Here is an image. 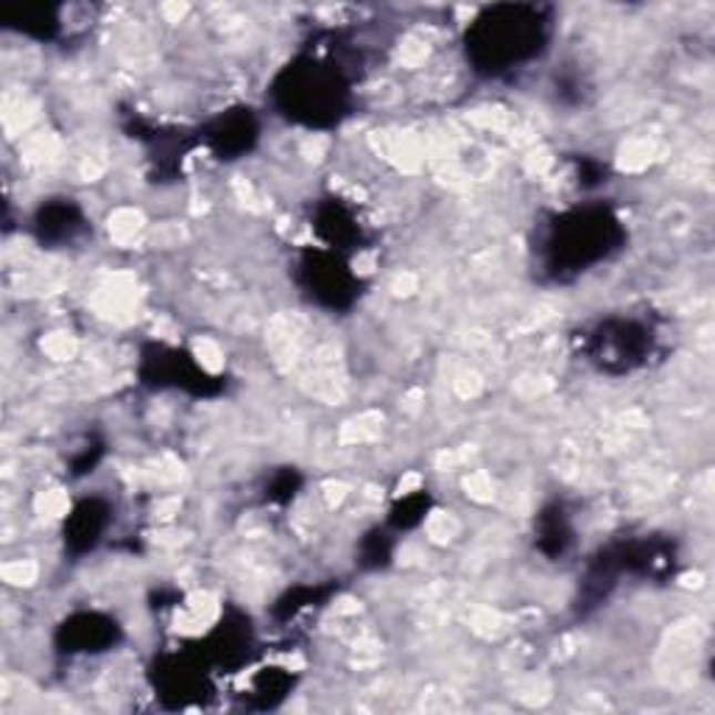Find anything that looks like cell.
<instances>
[{
    "mask_svg": "<svg viewBox=\"0 0 715 715\" xmlns=\"http://www.w3.org/2000/svg\"><path fill=\"white\" fill-rule=\"evenodd\" d=\"M303 272L305 285L316 303L327 305V308H347L355 299V277L347 272V266L338 263V257L316 252V255L305 257Z\"/></svg>",
    "mask_w": 715,
    "mask_h": 715,
    "instance_id": "obj_4",
    "label": "cell"
},
{
    "mask_svg": "<svg viewBox=\"0 0 715 715\" xmlns=\"http://www.w3.org/2000/svg\"><path fill=\"white\" fill-rule=\"evenodd\" d=\"M277 104L285 115L308 126H330L347 115L349 84L330 64L319 59H303L283 70L274 84Z\"/></svg>",
    "mask_w": 715,
    "mask_h": 715,
    "instance_id": "obj_2",
    "label": "cell"
},
{
    "mask_svg": "<svg viewBox=\"0 0 715 715\" xmlns=\"http://www.w3.org/2000/svg\"><path fill=\"white\" fill-rule=\"evenodd\" d=\"M104 507H101L99 500H84L82 507L73 512L70 518V529H68V540L70 542H82V548H93L95 542L101 540L104 534Z\"/></svg>",
    "mask_w": 715,
    "mask_h": 715,
    "instance_id": "obj_7",
    "label": "cell"
},
{
    "mask_svg": "<svg viewBox=\"0 0 715 715\" xmlns=\"http://www.w3.org/2000/svg\"><path fill=\"white\" fill-rule=\"evenodd\" d=\"M621 241V222L606 207L573 210L551 227L548 266L559 277L568 272H588L593 263L610 257V252H615Z\"/></svg>",
    "mask_w": 715,
    "mask_h": 715,
    "instance_id": "obj_3",
    "label": "cell"
},
{
    "mask_svg": "<svg viewBox=\"0 0 715 715\" xmlns=\"http://www.w3.org/2000/svg\"><path fill=\"white\" fill-rule=\"evenodd\" d=\"M257 126L252 123L249 115H227L218 121V126L213 129L210 137V146L216 149L218 154H241L252 146V140H255Z\"/></svg>",
    "mask_w": 715,
    "mask_h": 715,
    "instance_id": "obj_6",
    "label": "cell"
},
{
    "mask_svg": "<svg viewBox=\"0 0 715 715\" xmlns=\"http://www.w3.org/2000/svg\"><path fill=\"white\" fill-rule=\"evenodd\" d=\"M551 37L545 9L529 3H503L483 9L467 29V57L476 70L500 76L540 57Z\"/></svg>",
    "mask_w": 715,
    "mask_h": 715,
    "instance_id": "obj_1",
    "label": "cell"
},
{
    "mask_svg": "<svg viewBox=\"0 0 715 715\" xmlns=\"http://www.w3.org/2000/svg\"><path fill=\"white\" fill-rule=\"evenodd\" d=\"M76 210L70 204H51V207H42L40 218H37V227H40L42 238H70L73 229H76Z\"/></svg>",
    "mask_w": 715,
    "mask_h": 715,
    "instance_id": "obj_9",
    "label": "cell"
},
{
    "mask_svg": "<svg viewBox=\"0 0 715 715\" xmlns=\"http://www.w3.org/2000/svg\"><path fill=\"white\" fill-rule=\"evenodd\" d=\"M157 367H160V372H154L157 384H168L171 380L174 386H193L196 391H204V386H207V378H204L202 369L193 367L185 355H180V353L160 355Z\"/></svg>",
    "mask_w": 715,
    "mask_h": 715,
    "instance_id": "obj_8",
    "label": "cell"
},
{
    "mask_svg": "<svg viewBox=\"0 0 715 715\" xmlns=\"http://www.w3.org/2000/svg\"><path fill=\"white\" fill-rule=\"evenodd\" d=\"M115 621L101 615H79L76 621H70V626L64 623V646H73L70 652H95V646L104 648L115 643Z\"/></svg>",
    "mask_w": 715,
    "mask_h": 715,
    "instance_id": "obj_5",
    "label": "cell"
}]
</instances>
